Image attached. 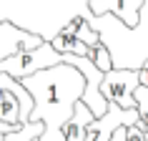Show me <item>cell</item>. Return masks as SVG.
<instances>
[{
  "label": "cell",
  "instance_id": "6da1fadb",
  "mask_svg": "<svg viewBox=\"0 0 148 141\" xmlns=\"http://www.w3.org/2000/svg\"><path fill=\"white\" fill-rule=\"evenodd\" d=\"M23 86L33 93V113L30 121H43L45 131L40 141H68L65 124H68L75 106L86 93V76L73 63H55L25 76Z\"/></svg>",
  "mask_w": 148,
  "mask_h": 141
},
{
  "label": "cell",
  "instance_id": "8992f818",
  "mask_svg": "<svg viewBox=\"0 0 148 141\" xmlns=\"http://www.w3.org/2000/svg\"><path fill=\"white\" fill-rule=\"evenodd\" d=\"M140 124L138 109H121L118 103H108V111L101 118H93L86 129V141H110L118 126Z\"/></svg>",
  "mask_w": 148,
  "mask_h": 141
},
{
  "label": "cell",
  "instance_id": "277c9868",
  "mask_svg": "<svg viewBox=\"0 0 148 141\" xmlns=\"http://www.w3.org/2000/svg\"><path fill=\"white\" fill-rule=\"evenodd\" d=\"M63 63V53H58L50 40H43L38 48H28L15 55H8L0 61V73H10L13 78H25L40 68Z\"/></svg>",
  "mask_w": 148,
  "mask_h": 141
},
{
  "label": "cell",
  "instance_id": "5bb4252c",
  "mask_svg": "<svg viewBox=\"0 0 148 141\" xmlns=\"http://www.w3.org/2000/svg\"><path fill=\"white\" fill-rule=\"evenodd\" d=\"M110 141H125V126H118L113 131V136H110Z\"/></svg>",
  "mask_w": 148,
  "mask_h": 141
},
{
  "label": "cell",
  "instance_id": "8fae6325",
  "mask_svg": "<svg viewBox=\"0 0 148 141\" xmlns=\"http://www.w3.org/2000/svg\"><path fill=\"white\" fill-rule=\"evenodd\" d=\"M0 121L20 124V98L10 88L0 86Z\"/></svg>",
  "mask_w": 148,
  "mask_h": 141
},
{
  "label": "cell",
  "instance_id": "9c48e42d",
  "mask_svg": "<svg viewBox=\"0 0 148 141\" xmlns=\"http://www.w3.org/2000/svg\"><path fill=\"white\" fill-rule=\"evenodd\" d=\"M93 118H95V113L88 109L83 101H78L73 118L65 124V139L68 141H86V129H88V124H90Z\"/></svg>",
  "mask_w": 148,
  "mask_h": 141
},
{
  "label": "cell",
  "instance_id": "9a60e30c",
  "mask_svg": "<svg viewBox=\"0 0 148 141\" xmlns=\"http://www.w3.org/2000/svg\"><path fill=\"white\" fill-rule=\"evenodd\" d=\"M138 76H140V83H146V86H148V61L143 63V68L138 70Z\"/></svg>",
  "mask_w": 148,
  "mask_h": 141
},
{
  "label": "cell",
  "instance_id": "3957f363",
  "mask_svg": "<svg viewBox=\"0 0 148 141\" xmlns=\"http://www.w3.org/2000/svg\"><path fill=\"white\" fill-rule=\"evenodd\" d=\"M101 40L108 46L113 68L140 70L148 61V0H143L140 20L136 25L123 23L116 13H103L90 20Z\"/></svg>",
  "mask_w": 148,
  "mask_h": 141
},
{
  "label": "cell",
  "instance_id": "5b68a950",
  "mask_svg": "<svg viewBox=\"0 0 148 141\" xmlns=\"http://www.w3.org/2000/svg\"><path fill=\"white\" fill-rule=\"evenodd\" d=\"M140 83L138 70L133 68H110L103 73L101 91L108 98V103H118L121 109H136V88Z\"/></svg>",
  "mask_w": 148,
  "mask_h": 141
},
{
  "label": "cell",
  "instance_id": "52a82bcc",
  "mask_svg": "<svg viewBox=\"0 0 148 141\" xmlns=\"http://www.w3.org/2000/svg\"><path fill=\"white\" fill-rule=\"evenodd\" d=\"M40 43H43L40 35L28 33L18 25L8 23V20H0V61L20 53V50H28V48H38Z\"/></svg>",
  "mask_w": 148,
  "mask_h": 141
},
{
  "label": "cell",
  "instance_id": "4fadbf2b",
  "mask_svg": "<svg viewBox=\"0 0 148 141\" xmlns=\"http://www.w3.org/2000/svg\"><path fill=\"white\" fill-rule=\"evenodd\" d=\"M133 96H136V109L140 113V126L146 129V124H148V86L146 83H138Z\"/></svg>",
  "mask_w": 148,
  "mask_h": 141
},
{
  "label": "cell",
  "instance_id": "7c38bea8",
  "mask_svg": "<svg viewBox=\"0 0 148 141\" xmlns=\"http://www.w3.org/2000/svg\"><path fill=\"white\" fill-rule=\"evenodd\" d=\"M88 58H90V61H93L95 66L103 70V73H108V70L113 68V61H110V50H108V46H106L103 40L98 43V46H93L90 50H88Z\"/></svg>",
  "mask_w": 148,
  "mask_h": 141
},
{
  "label": "cell",
  "instance_id": "ba28073f",
  "mask_svg": "<svg viewBox=\"0 0 148 141\" xmlns=\"http://www.w3.org/2000/svg\"><path fill=\"white\" fill-rule=\"evenodd\" d=\"M90 10L95 15L103 13H116L123 23L136 25L140 20V8H143V0H88Z\"/></svg>",
  "mask_w": 148,
  "mask_h": 141
},
{
  "label": "cell",
  "instance_id": "30bf717a",
  "mask_svg": "<svg viewBox=\"0 0 148 141\" xmlns=\"http://www.w3.org/2000/svg\"><path fill=\"white\" fill-rule=\"evenodd\" d=\"M50 43H53V48L58 50V53H78V55H88V50H90V48H88L86 43H83V40L75 35V25H73V23H68L53 40H50Z\"/></svg>",
  "mask_w": 148,
  "mask_h": 141
},
{
  "label": "cell",
  "instance_id": "7a4b0ae2",
  "mask_svg": "<svg viewBox=\"0 0 148 141\" xmlns=\"http://www.w3.org/2000/svg\"><path fill=\"white\" fill-rule=\"evenodd\" d=\"M75 18H95L88 0H0V20L53 40Z\"/></svg>",
  "mask_w": 148,
  "mask_h": 141
}]
</instances>
